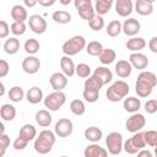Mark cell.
<instances>
[{
  "instance_id": "44dd1931",
  "label": "cell",
  "mask_w": 157,
  "mask_h": 157,
  "mask_svg": "<svg viewBox=\"0 0 157 157\" xmlns=\"http://www.w3.org/2000/svg\"><path fill=\"white\" fill-rule=\"evenodd\" d=\"M93 75L97 76V77L102 81L103 86L107 85L108 82H110L112 78H113V74H112V71H110L108 67H104V66H99V67H97V69L94 70Z\"/></svg>"
},
{
  "instance_id": "bcb514c9",
  "label": "cell",
  "mask_w": 157,
  "mask_h": 157,
  "mask_svg": "<svg viewBox=\"0 0 157 157\" xmlns=\"http://www.w3.org/2000/svg\"><path fill=\"white\" fill-rule=\"evenodd\" d=\"M145 110L148 114H153L157 112V101L156 99H148L145 103Z\"/></svg>"
},
{
  "instance_id": "681fc988",
  "label": "cell",
  "mask_w": 157,
  "mask_h": 157,
  "mask_svg": "<svg viewBox=\"0 0 157 157\" xmlns=\"http://www.w3.org/2000/svg\"><path fill=\"white\" fill-rule=\"evenodd\" d=\"M123 148L125 150V152L126 153H130V155H134V153H136L139 150L131 144V141H130V139H128L125 142H124V145H123Z\"/></svg>"
},
{
  "instance_id": "484cf974",
  "label": "cell",
  "mask_w": 157,
  "mask_h": 157,
  "mask_svg": "<svg viewBox=\"0 0 157 157\" xmlns=\"http://www.w3.org/2000/svg\"><path fill=\"white\" fill-rule=\"evenodd\" d=\"M85 137L91 142H97L102 139V130L97 126H90L85 130Z\"/></svg>"
},
{
  "instance_id": "6f0895ef",
  "label": "cell",
  "mask_w": 157,
  "mask_h": 157,
  "mask_svg": "<svg viewBox=\"0 0 157 157\" xmlns=\"http://www.w3.org/2000/svg\"><path fill=\"white\" fill-rule=\"evenodd\" d=\"M4 93H5V86L2 82H0V97L4 96Z\"/></svg>"
},
{
  "instance_id": "4316f807",
  "label": "cell",
  "mask_w": 157,
  "mask_h": 157,
  "mask_svg": "<svg viewBox=\"0 0 157 157\" xmlns=\"http://www.w3.org/2000/svg\"><path fill=\"white\" fill-rule=\"evenodd\" d=\"M0 117L6 121H11L16 117V108L11 104H7V103L4 104L0 108Z\"/></svg>"
},
{
  "instance_id": "94428289",
  "label": "cell",
  "mask_w": 157,
  "mask_h": 157,
  "mask_svg": "<svg viewBox=\"0 0 157 157\" xmlns=\"http://www.w3.org/2000/svg\"><path fill=\"white\" fill-rule=\"evenodd\" d=\"M60 2L64 4V5H67V4H70V0H61Z\"/></svg>"
},
{
  "instance_id": "ee69618b",
  "label": "cell",
  "mask_w": 157,
  "mask_h": 157,
  "mask_svg": "<svg viewBox=\"0 0 157 157\" xmlns=\"http://www.w3.org/2000/svg\"><path fill=\"white\" fill-rule=\"evenodd\" d=\"M10 28H11V32L15 36H21V34H23L26 32V25H25V22H15L13 21L11 23Z\"/></svg>"
},
{
  "instance_id": "6da1fadb",
  "label": "cell",
  "mask_w": 157,
  "mask_h": 157,
  "mask_svg": "<svg viewBox=\"0 0 157 157\" xmlns=\"http://www.w3.org/2000/svg\"><path fill=\"white\" fill-rule=\"evenodd\" d=\"M54 144H55V134L50 130H42L38 137H36L34 140V150L40 155H45L50 152Z\"/></svg>"
},
{
  "instance_id": "d590c367",
  "label": "cell",
  "mask_w": 157,
  "mask_h": 157,
  "mask_svg": "<svg viewBox=\"0 0 157 157\" xmlns=\"http://www.w3.org/2000/svg\"><path fill=\"white\" fill-rule=\"evenodd\" d=\"M121 32V23L119 20H113L107 26V34L110 37H117Z\"/></svg>"
},
{
  "instance_id": "ba28073f",
  "label": "cell",
  "mask_w": 157,
  "mask_h": 157,
  "mask_svg": "<svg viewBox=\"0 0 157 157\" xmlns=\"http://www.w3.org/2000/svg\"><path fill=\"white\" fill-rule=\"evenodd\" d=\"M28 26L37 34L44 33L47 31V27H48L47 21L44 20V17L40 16V15H37V13L29 16V18H28Z\"/></svg>"
},
{
  "instance_id": "9f6ffc18",
  "label": "cell",
  "mask_w": 157,
  "mask_h": 157,
  "mask_svg": "<svg viewBox=\"0 0 157 157\" xmlns=\"http://www.w3.org/2000/svg\"><path fill=\"white\" fill-rule=\"evenodd\" d=\"M23 2H25V5H26V6L32 7V6H34V5L37 4V0H25Z\"/></svg>"
},
{
  "instance_id": "4fadbf2b",
  "label": "cell",
  "mask_w": 157,
  "mask_h": 157,
  "mask_svg": "<svg viewBox=\"0 0 157 157\" xmlns=\"http://www.w3.org/2000/svg\"><path fill=\"white\" fill-rule=\"evenodd\" d=\"M49 81H50V86H52L55 91H61V90H64V88L66 87V85H67V78H66V76H65L63 72H54V74L50 76Z\"/></svg>"
},
{
  "instance_id": "7a4b0ae2",
  "label": "cell",
  "mask_w": 157,
  "mask_h": 157,
  "mask_svg": "<svg viewBox=\"0 0 157 157\" xmlns=\"http://www.w3.org/2000/svg\"><path fill=\"white\" fill-rule=\"evenodd\" d=\"M129 93V85L123 81H115L110 87H108L105 96L110 102H119L121 98H124Z\"/></svg>"
},
{
  "instance_id": "60d3db41",
  "label": "cell",
  "mask_w": 157,
  "mask_h": 157,
  "mask_svg": "<svg viewBox=\"0 0 157 157\" xmlns=\"http://www.w3.org/2000/svg\"><path fill=\"white\" fill-rule=\"evenodd\" d=\"M130 141H131V144H132L137 150H141L142 147L146 146L144 132H135V135L130 137Z\"/></svg>"
},
{
  "instance_id": "1f68e13d",
  "label": "cell",
  "mask_w": 157,
  "mask_h": 157,
  "mask_svg": "<svg viewBox=\"0 0 157 157\" xmlns=\"http://www.w3.org/2000/svg\"><path fill=\"white\" fill-rule=\"evenodd\" d=\"M117 54L114 52V49H110V48H107V49H103L102 53L99 54V61L104 65H108V64H112L115 59Z\"/></svg>"
},
{
  "instance_id": "6125c7cd",
  "label": "cell",
  "mask_w": 157,
  "mask_h": 157,
  "mask_svg": "<svg viewBox=\"0 0 157 157\" xmlns=\"http://www.w3.org/2000/svg\"><path fill=\"white\" fill-rule=\"evenodd\" d=\"M60 157H67V156H60Z\"/></svg>"
},
{
  "instance_id": "4dcf8cb0",
  "label": "cell",
  "mask_w": 157,
  "mask_h": 157,
  "mask_svg": "<svg viewBox=\"0 0 157 157\" xmlns=\"http://www.w3.org/2000/svg\"><path fill=\"white\" fill-rule=\"evenodd\" d=\"M102 86H103L102 81L97 76H94V75L90 76L85 81V90H92V91H98L99 92V90L102 88Z\"/></svg>"
},
{
  "instance_id": "c3c4849f",
  "label": "cell",
  "mask_w": 157,
  "mask_h": 157,
  "mask_svg": "<svg viewBox=\"0 0 157 157\" xmlns=\"http://www.w3.org/2000/svg\"><path fill=\"white\" fill-rule=\"evenodd\" d=\"M9 32H10V27L7 22L0 20V38H6L9 36Z\"/></svg>"
},
{
  "instance_id": "d6986e66",
  "label": "cell",
  "mask_w": 157,
  "mask_h": 157,
  "mask_svg": "<svg viewBox=\"0 0 157 157\" xmlns=\"http://www.w3.org/2000/svg\"><path fill=\"white\" fill-rule=\"evenodd\" d=\"M53 118H52V114L45 110V109H40L36 113V121L39 126H43V128H47L50 125Z\"/></svg>"
},
{
  "instance_id": "f546056e",
  "label": "cell",
  "mask_w": 157,
  "mask_h": 157,
  "mask_svg": "<svg viewBox=\"0 0 157 157\" xmlns=\"http://www.w3.org/2000/svg\"><path fill=\"white\" fill-rule=\"evenodd\" d=\"M135 87H136L135 91H136L137 96H140V97H147V96H150L151 92H152V88H153L152 86H150L148 83H146V82H144L141 80H136V86Z\"/></svg>"
},
{
  "instance_id": "f907efd6",
  "label": "cell",
  "mask_w": 157,
  "mask_h": 157,
  "mask_svg": "<svg viewBox=\"0 0 157 157\" xmlns=\"http://www.w3.org/2000/svg\"><path fill=\"white\" fill-rule=\"evenodd\" d=\"M9 70H10L9 63L4 59H0V77H5L9 74Z\"/></svg>"
},
{
  "instance_id": "ffe728a7",
  "label": "cell",
  "mask_w": 157,
  "mask_h": 157,
  "mask_svg": "<svg viewBox=\"0 0 157 157\" xmlns=\"http://www.w3.org/2000/svg\"><path fill=\"white\" fill-rule=\"evenodd\" d=\"M115 72L119 77H128L131 74V65L126 60H119L115 64Z\"/></svg>"
},
{
  "instance_id": "db71d44e",
  "label": "cell",
  "mask_w": 157,
  "mask_h": 157,
  "mask_svg": "<svg viewBox=\"0 0 157 157\" xmlns=\"http://www.w3.org/2000/svg\"><path fill=\"white\" fill-rule=\"evenodd\" d=\"M137 157H153V156H152L151 151H148V150H141L137 153Z\"/></svg>"
},
{
  "instance_id": "e575fe53",
  "label": "cell",
  "mask_w": 157,
  "mask_h": 157,
  "mask_svg": "<svg viewBox=\"0 0 157 157\" xmlns=\"http://www.w3.org/2000/svg\"><path fill=\"white\" fill-rule=\"evenodd\" d=\"M137 80H141V81L148 83V85L152 86V87H155L156 83H157V77H156V75H155L153 72H151V71H142V72H140L139 76H137Z\"/></svg>"
},
{
  "instance_id": "816d5d0a",
  "label": "cell",
  "mask_w": 157,
  "mask_h": 157,
  "mask_svg": "<svg viewBox=\"0 0 157 157\" xmlns=\"http://www.w3.org/2000/svg\"><path fill=\"white\" fill-rule=\"evenodd\" d=\"M10 145V137L6 134H0V148L6 150Z\"/></svg>"
},
{
  "instance_id": "91938a15",
  "label": "cell",
  "mask_w": 157,
  "mask_h": 157,
  "mask_svg": "<svg viewBox=\"0 0 157 157\" xmlns=\"http://www.w3.org/2000/svg\"><path fill=\"white\" fill-rule=\"evenodd\" d=\"M5 151H6V150L0 148V157H4V156H5Z\"/></svg>"
},
{
  "instance_id": "7bdbcfd3",
  "label": "cell",
  "mask_w": 157,
  "mask_h": 157,
  "mask_svg": "<svg viewBox=\"0 0 157 157\" xmlns=\"http://www.w3.org/2000/svg\"><path fill=\"white\" fill-rule=\"evenodd\" d=\"M144 136H145V142L148 146L155 147L157 145V131L156 130H147L144 132Z\"/></svg>"
},
{
  "instance_id": "ac0fdd59",
  "label": "cell",
  "mask_w": 157,
  "mask_h": 157,
  "mask_svg": "<svg viewBox=\"0 0 157 157\" xmlns=\"http://www.w3.org/2000/svg\"><path fill=\"white\" fill-rule=\"evenodd\" d=\"M60 67L63 70V74L65 76H69L71 77L74 74H75V64L74 61L70 59V56H63L60 59Z\"/></svg>"
},
{
  "instance_id": "603a6c76",
  "label": "cell",
  "mask_w": 157,
  "mask_h": 157,
  "mask_svg": "<svg viewBox=\"0 0 157 157\" xmlns=\"http://www.w3.org/2000/svg\"><path fill=\"white\" fill-rule=\"evenodd\" d=\"M145 47H146V40L141 37H132L126 42V48L131 52H139Z\"/></svg>"
},
{
  "instance_id": "d6a6232c",
  "label": "cell",
  "mask_w": 157,
  "mask_h": 157,
  "mask_svg": "<svg viewBox=\"0 0 157 157\" xmlns=\"http://www.w3.org/2000/svg\"><path fill=\"white\" fill-rule=\"evenodd\" d=\"M53 20L56 23H69L71 21V15L65 10H56L52 15Z\"/></svg>"
},
{
  "instance_id": "7402d4cb",
  "label": "cell",
  "mask_w": 157,
  "mask_h": 157,
  "mask_svg": "<svg viewBox=\"0 0 157 157\" xmlns=\"http://www.w3.org/2000/svg\"><path fill=\"white\" fill-rule=\"evenodd\" d=\"M26 98L31 104H37L43 99V92L39 87H31L26 93Z\"/></svg>"
},
{
  "instance_id": "9a60e30c",
  "label": "cell",
  "mask_w": 157,
  "mask_h": 157,
  "mask_svg": "<svg viewBox=\"0 0 157 157\" xmlns=\"http://www.w3.org/2000/svg\"><path fill=\"white\" fill-rule=\"evenodd\" d=\"M115 11L119 16H128L132 11V2L131 0H117L115 2Z\"/></svg>"
},
{
  "instance_id": "8fae6325",
  "label": "cell",
  "mask_w": 157,
  "mask_h": 157,
  "mask_svg": "<svg viewBox=\"0 0 157 157\" xmlns=\"http://www.w3.org/2000/svg\"><path fill=\"white\" fill-rule=\"evenodd\" d=\"M140 28H141L140 22L134 17L125 20L124 23L121 25V29L126 36H135L137 32H140Z\"/></svg>"
},
{
  "instance_id": "f5cc1de1",
  "label": "cell",
  "mask_w": 157,
  "mask_h": 157,
  "mask_svg": "<svg viewBox=\"0 0 157 157\" xmlns=\"http://www.w3.org/2000/svg\"><path fill=\"white\" fill-rule=\"evenodd\" d=\"M148 47L151 49V52L153 53H157V37H152L150 43H148Z\"/></svg>"
},
{
  "instance_id": "9c48e42d",
  "label": "cell",
  "mask_w": 157,
  "mask_h": 157,
  "mask_svg": "<svg viewBox=\"0 0 157 157\" xmlns=\"http://www.w3.org/2000/svg\"><path fill=\"white\" fill-rule=\"evenodd\" d=\"M72 129H74V125H72V121L67 118H63V119H59L55 124V134L59 136V137H67L69 135H71L72 132Z\"/></svg>"
},
{
  "instance_id": "8d00e7d4",
  "label": "cell",
  "mask_w": 157,
  "mask_h": 157,
  "mask_svg": "<svg viewBox=\"0 0 157 157\" xmlns=\"http://www.w3.org/2000/svg\"><path fill=\"white\" fill-rule=\"evenodd\" d=\"M70 110L75 114V115H82L86 112V107L85 103L81 99H72L70 103Z\"/></svg>"
},
{
  "instance_id": "277c9868",
  "label": "cell",
  "mask_w": 157,
  "mask_h": 157,
  "mask_svg": "<svg viewBox=\"0 0 157 157\" xmlns=\"http://www.w3.org/2000/svg\"><path fill=\"white\" fill-rule=\"evenodd\" d=\"M105 145L110 155H119L123 150V136L118 131H112L105 139Z\"/></svg>"
},
{
  "instance_id": "5bb4252c",
  "label": "cell",
  "mask_w": 157,
  "mask_h": 157,
  "mask_svg": "<svg viewBox=\"0 0 157 157\" xmlns=\"http://www.w3.org/2000/svg\"><path fill=\"white\" fill-rule=\"evenodd\" d=\"M83 156L85 157H108V152L105 148L101 147L99 145L92 144L85 148Z\"/></svg>"
},
{
  "instance_id": "2e32d148",
  "label": "cell",
  "mask_w": 157,
  "mask_h": 157,
  "mask_svg": "<svg viewBox=\"0 0 157 157\" xmlns=\"http://www.w3.org/2000/svg\"><path fill=\"white\" fill-rule=\"evenodd\" d=\"M135 9L137 11V13L146 16L150 15L153 11V5H152V0H136L135 2Z\"/></svg>"
},
{
  "instance_id": "7c38bea8",
  "label": "cell",
  "mask_w": 157,
  "mask_h": 157,
  "mask_svg": "<svg viewBox=\"0 0 157 157\" xmlns=\"http://www.w3.org/2000/svg\"><path fill=\"white\" fill-rule=\"evenodd\" d=\"M129 59H130V61H129L130 65H132L137 70H144L148 65V59L142 53H132V54H130Z\"/></svg>"
},
{
  "instance_id": "cb8c5ba5",
  "label": "cell",
  "mask_w": 157,
  "mask_h": 157,
  "mask_svg": "<svg viewBox=\"0 0 157 157\" xmlns=\"http://www.w3.org/2000/svg\"><path fill=\"white\" fill-rule=\"evenodd\" d=\"M36 135H37V130H36V128H34L32 124H25V125L21 128L20 134H18L20 137L25 139V140L28 141V142H29L31 140H33V139L36 137Z\"/></svg>"
},
{
  "instance_id": "d4e9b609",
  "label": "cell",
  "mask_w": 157,
  "mask_h": 157,
  "mask_svg": "<svg viewBox=\"0 0 157 157\" xmlns=\"http://www.w3.org/2000/svg\"><path fill=\"white\" fill-rule=\"evenodd\" d=\"M141 102L136 97H128L124 99V109L129 113H135L140 109Z\"/></svg>"
},
{
  "instance_id": "836d02e7",
  "label": "cell",
  "mask_w": 157,
  "mask_h": 157,
  "mask_svg": "<svg viewBox=\"0 0 157 157\" xmlns=\"http://www.w3.org/2000/svg\"><path fill=\"white\" fill-rule=\"evenodd\" d=\"M103 49H104V48H103L102 43L98 42V40H92V42H90V43L87 44V47H86L87 53H88L90 55H92V56H99V54L102 53Z\"/></svg>"
},
{
  "instance_id": "f6af8a7d",
  "label": "cell",
  "mask_w": 157,
  "mask_h": 157,
  "mask_svg": "<svg viewBox=\"0 0 157 157\" xmlns=\"http://www.w3.org/2000/svg\"><path fill=\"white\" fill-rule=\"evenodd\" d=\"M83 98L88 103H94L99 98V92L98 91H92V90H83Z\"/></svg>"
},
{
  "instance_id": "83f0119b",
  "label": "cell",
  "mask_w": 157,
  "mask_h": 157,
  "mask_svg": "<svg viewBox=\"0 0 157 157\" xmlns=\"http://www.w3.org/2000/svg\"><path fill=\"white\" fill-rule=\"evenodd\" d=\"M112 5H113V0H97L93 9L97 12V15L102 16L110 10Z\"/></svg>"
},
{
  "instance_id": "680465c9",
  "label": "cell",
  "mask_w": 157,
  "mask_h": 157,
  "mask_svg": "<svg viewBox=\"0 0 157 157\" xmlns=\"http://www.w3.org/2000/svg\"><path fill=\"white\" fill-rule=\"evenodd\" d=\"M4 131H5V126H4V124L0 121V134H4Z\"/></svg>"
},
{
  "instance_id": "52a82bcc",
  "label": "cell",
  "mask_w": 157,
  "mask_h": 157,
  "mask_svg": "<svg viewBox=\"0 0 157 157\" xmlns=\"http://www.w3.org/2000/svg\"><path fill=\"white\" fill-rule=\"evenodd\" d=\"M145 124H146L145 117L140 113H136V114H132L131 117L128 118L125 126H126L128 131H130V132H139L145 126Z\"/></svg>"
},
{
  "instance_id": "5b68a950",
  "label": "cell",
  "mask_w": 157,
  "mask_h": 157,
  "mask_svg": "<svg viewBox=\"0 0 157 157\" xmlns=\"http://www.w3.org/2000/svg\"><path fill=\"white\" fill-rule=\"evenodd\" d=\"M66 101V96L65 93H63L61 91H55L53 93H49L45 98H44V105L49 109V110H58Z\"/></svg>"
},
{
  "instance_id": "11a10c76",
  "label": "cell",
  "mask_w": 157,
  "mask_h": 157,
  "mask_svg": "<svg viewBox=\"0 0 157 157\" xmlns=\"http://www.w3.org/2000/svg\"><path fill=\"white\" fill-rule=\"evenodd\" d=\"M37 2H39V5H42V6H52L55 2V0H39Z\"/></svg>"
},
{
  "instance_id": "e0dca14e",
  "label": "cell",
  "mask_w": 157,
  "mask_h": 157,
  "mask_svg": "<svg viewBox=\"0 0 157 157\" xmlns=\"http://www.w3.org/2000/svg\"><path fill=\"white\" fill-rule=\"evenodd\" d=\"M11 17L15 20V22H25L27 20V10L25 6L16 4L11 9Z\"/></svg>"
},
{
  "instance_id": "74e56055",
  "label": "cell",
  "mask_w": 157,
  "mask_h": 157,
  "mask_svg": "<svg viewBox=\"0 0 157 157\" xmlns=\"http://www.w3.org/2000/svg\"><path fill=\"white\" fill-rule=\"evenodd\" d=\"M23 96H25V92H23V90L20 86H13L9 91V98L12 102H21Z\"/></svg>"
},
{
  "instance_id": "b9f144b4",
  "label": "cell",
  "mask_w": 157,
  "mask_h": 157,
  "mask_svg": "<svg viewBox=\"0 0 157 157\" xmlns=\"http://www.w3.org/2000/svg\"><path fill=\"white\" fill-rule=\"evenodd\" d=\"M75 72L80 77H90V75H91V67L87 64H85V63H80L77 66H75Z\"/></svg>"
},
{
  "instance_id": "30bf717a",
  "label": "cell",
  "mask_w": 157,
  "mask_h": 157,
  "mask_svg": "<svg viewBox=\"0 0 157 157\" xmlns=\"http://www.w3.org/2000/svg\"><path fill=\"white\" fill-rule=\"evenodd\" d=\"M40 67V61L37 56H33V55H29L27 58L23 59L22 61V69L26 74H36Z\"/></svg>"
},
{
  "instance_id": "f35d334b",
  "label": "cell",
  "mask_w": 157,
  "mask_h": 157,
  "mask_svg": "<svg viewBox=\"0 0 157 157\" xmlns=\"http://www.w3.org/2000/svg\"><path fill=\"white\" fill-rule=\"evenodd\" d=\"M25 50L28 53V54H36L39 52V42L34 38H29L25 42Z\"/></svg>"
},
{
  "instance_id": "7dc6e473",
  "label": "cell",
  "mask_w": 157,
  "mask_h": 157,
  "mask_svg": "<svg viewBox=\"0 0 157 157\" xmlns=\"http://www.w3.org/2000/svg\"><path fill=\"white\" fill-rule=\"evenodd\" d=\"M27 145H28V141H26L25 139H22L20 136L16 137L15 141H13V148L15 150H23V148L27 147Z\"/></svg>"
},
{
  "instance_id": "f1b7e54d",
  "label": "cell",
  "mask_w": 157,
  "mask_h": 157,
  "mask_svg": "<svg viewBox=\"0 0 157 157\" xmlns=\"http://www.w3.org/2000/svg\"><path fill=\"white\" fill-rule=\"evenodd\" d=\"M20 49V40L15 37L6 39V42L4 43V50L6 54H15L17 53Z\"/></svg>"
},
{
  "instance_id": "ab89813d",
  "label": "cell",
  "mask_w": 157,
  "mask_h": 157,
  "mask_svg": "<svg viewBox=\"0 0 157 157\" xmlns=\"http://www.w3.org/2000/svg\"><path fill=\"white\" fill-rule=\"evenodd\" d=\"M88 26H90V28L93 29V31H101V29L103 28V26H104V20H103L102 16H99V15L96 13V15L88 21Z\"/></svg>"
},
{
  "instance_id": "3957f363",
  "label": "cell",
  "mask_w": 157,
  "mask_h": 157,
  "mask_svg": "<svg viewBox=\"0 0 157 157\" xmlns=\"http://www.w3.org/2000/svg\"><path fill=\"white\" fill-rule=\"evenodd\" d=\"M85 47H86L85 37H82V36H74V37H71L69 40H66L63 44L61 49H63V52H64V54L66 56H71V55H75V54L80 53Z\"/></svg>"
},
{
  "instance_id": "8992f818",
  "label": "cell",
  "mask_w": 157,
  "mask_h": 157,
  "mask_svg": "<svg viewBox=\"0 0 157 157\" xmlns=\"http://www.w3.org/2000/svg\"><path fill=\"white\" fill-rule=\"evenodd\" d=\"M74 5L80 15L81 18L86 20V21H90L96 13H94V9H93V5H92V1L91 0H75L74 1Z\"/></svg>"
}]
</instances>
